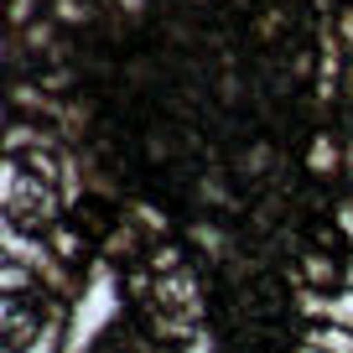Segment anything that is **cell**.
<instances>
[{
  "label": "cell",
  "instance_id": "8992f818",
  "mask_svg": "<svg viewBox=\"0 0 353 353\" xmlns=\"http://www.w3.org/2000/svg\"><path fill=\"white\" fill-rule=\"evenodd\" d=\"M42 11H47V0H6V26L21 32V26H32Z\"/></svg>",
  "mask_w": 353,
  "mask_h": 353
},
{
  "label": "cell",
  "instance_id": "6da1fadb",
  "mask_svg": "<svg viewBox=\"0 0 353 353\" xmlns=\"http://www.w3.org/2000/svg\"><path fill=\"white\" fill-rule=\"evenodd\" d=\"M68 307L52 286H11L0 291V348L6 353H63L68 348Z\"/></svg>",
  "mask_w": 353,
  "mask_h": 353
},
{
  "label": "cell",
  "instance_id": "9c48e42d",
  "mask_svg": "<svg viewBox=\"0 0 353 353\" xmlns=\"http://www.w3.org/2000/svg\"><path fill=\"white\" fill-rule=\"evenodd\" d=\"M114 6H120L130 21H145V16H151V0H114Z\"/></svg>",
  "mask_w": 353,
  "mask_h": 353
},
{
  "label": "cell",
  "instance_id": "3957f363",
  "mask_svg": "<svg viewBox=\"0 0 353 353\" xmlns=\"http://www.w3.org/2000/svg\"><path fill=\"white\" fill-rule=\"evenodd\" d=\"M296 161H301V176L307 182H338L343 188V130L338 125H312L307 141L296 145Z\"/></svg>",
  "mask_w": 353,
  "mask_h": 353
},
{
  "label": "cell",
  "instance_id": "7a4b0ae2",
  "mask_svg": "<svg viewBox=\"0 0 353 353\" xmlns=\"http://www.w3.org/2000/svg\"><path fill=\"white\" fill-rule=\"evenodd\" d=\"M130 307L125 296V265H114L110 254H94L83 265V281L73 291V307H68V348L63 353H94L120 312Z\"/></svg>",
  "mask_w": 353,
  "mask_h": 353
},
{
  "label": "cell",
  "instance_id": "5b68a950",
  "mask_svg": "<svg viewBox=\"0 0 353 353\" xmlns=\"http://www.w3.org/2000/svg\"><path fill=\"white\" fill-rule=\"evenodd\" d=\"M296 343H301V348L353 353V327H343L338 317H312V322H296Z\"/></svg>",
  "mask_w": 353,
  "mask_h": 353
},
{
  "label": "cell",
  "instance_id": "ba28073f",
  "mask_svg": "<svg viewBox=\"0 0 353 353\" xmlns=\"http://www.w3.org/2000/svg\"><path fill=\"white\" fill-rule=\"evenodd\" d=\"M338 99H343V110H353V52H348V63H343V83H338Z\"/></svg>",
  "mask_w": 353,
  "mask_h": 353
},
{
  "label": "cell",
  "instance_id": "52a82bcc",
  "mask_svg": "<svg viewBox=\"0 0 353 353\" xmlns=\"http://www.w3.org/2000/svg\"><path fill=\"white\" fill-rule=\"evenodd\" d=\"M332 32H338V42L353 52V0H343L338 11H332Z\"/></svg>",
  "mask_w": 353,
  "mask_h": 353
},
{
  "label": "cell",
  "instance_id": "277c9868",
  "mask_svg": "<svg viewBox=\"0 0 353 353\" xmlns=\"http://www.w3.org/2000/svg\"><path fill=\"white\" fill-rule=\"evenodd\" d=\"M42 234H47V244H52V250L63 254V260L73 265V270H83V265L94 260V254H99L94 234H88V229H83L78 219H68V213H63V219H52V223H47Z\"/></svg>",
  "mask_w": 353,
  "mask_h": 353
}]
</instances>
